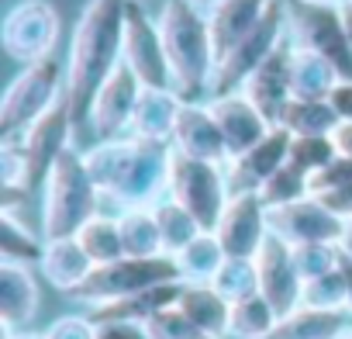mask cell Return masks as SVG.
Returning a JSON list of instances; mask_svg holds the SVG:
<instances>
[{
    "label": "cell",
    "mask_w": 352,
    "mask_h": 339,
    "mask_svg": "<svg viewBox=\"0 0 352 339\" xmlns=\"http://www.w3.org/2000/svg\"><path fill=\"white\" fill-rule=\"evenodd\" d=\"M128 0H87L69 39L66 56V101L76 128L87 125L97 90L121 66Z\"/></svg>",
    "instance_id": "1"
},
{
    "label": "cell",
    "mask_w": 352,
    "mask_h": 339,
    "mask_svg": "<svg viewBox=\"0 0 352 339\" xmlns=\"http://www.w3.org/2000/svg\"><path fill=\"white\" fill-rule=\"evenodd\" d=\"M83 159L94 184L100 187L104 205H111L114 215L124 208L155 205L159 198H166L169 159H173L169 142L121 135V138L94 142L90 149H83Z\"/></svg>",
    "instance_id": "2"
},
{
    "label": "cell",
    "mask_w": 352,
    "mask_h": 339,
    "mask_svg": "<svg viewBox=\"0 0 352 339\" xmlns=\"http://www.w3.org/2000/svg\"><path fill=\"white\" fill-rule=\"evenodd\" d=\"M159 35L173 73V90L184 101L211 97V80L218 70V49L211 39L208 11L187 4V0H162L159 8Z\"/></svg>",
    "instance_id": "3"
},
{
    "label": "cell",
    "mask_w": 352,
    "mask_h": 339,
    "mask_svg": "<svg viewBox=\"0 0 352 339\" xmlns=\"http://www.w3.org/2000/svg\"><path fill=\"white\" fill-rule=\"evenodd\" d=\"M100 212H104V198L90 177L83 152L66 149L42 184V239L76 236Z\"/></svg>",
    "instance_id": "4"
},
{
    "label": "cell",
    "mask_w": 352,
    "mask_h": 339,
    "mask_svg": "<svg viewBox=\"0 0 352 339\" xmlns=\"http://www.w3.org/2000/svg\"><path fill=\"white\" fill-rule=\"evenodd\" d=\"M66 94V63L49 56L25 66L0 101V142H18Z\"/></svg>",
    "instance_id": "5"
},
{
    "label": "cell",
    "mask_w": 352,
    "mask_h": 339,
    "mask_svg": "<svg viewBox=\"0 0 352 339\" xmlns=\"http://www.w3.org/2000/svg\"><path fill=\"white\" fill-rule=\"evenodd\" d=\"M166 194L173 201H180L201 222V229L214 232L225 205L232 201L228 170H225V163H211V159H194V156H184V152H173Z\"/></svg>",
    "instance_id": "6"
},
{
    "label": "cell",
    "mask_w": 352,
    "mask_h": 339,
    "mask_svg": "<svg viewBox=\"0 0 352 339\" xmlns=\"http://www.w3.org/2000/svg\"><path fill=\"white\" fill-rule=\"evenodd\" d=\"M180 280L173 256H152V260H135V256H121L114 263H100L90 270V277L69 294L73 301L87 305V308H100L121 298H131L138 291Z\"/></svg>",
    "instance_id": "7"
},
{
    "label": "cell",
    "mask_w": 352,
    "mask_h": 339,
    "mask_svg": "<svg viewBox=\"0 0 352 339\" xmlns=\"http://www.w3.org/2000/svg\"><path fill=\"white\" fill-rule=\"evenodd\" d=\"M287 39V0H273L270 11L263 14V21L228 52L218 59L214 80H211V97L221 94H239L245 87V80L276 52V45Z\"/></svg>",
    "instance_id": "8"
},
{
    "label": "cell",
    "mask_w": 352,
    "mask_h": 339,
    "mask_svg": "<svg viewBox=\"0 0 352 339\" xmlns=\"http://www.w3.org/2000/svg\"><path fill=\"white\" fill-rule=\"evenodd\" d=\"M59 11L52 0H18V4L4 14V25H0V42H4V52L21 63H42L49 56H56L59 45Z\"/></svg>",
    "instance_id": "9"
},
{
    "label": "cell",
    "mask_w": 352,
    "mask_h": 339,
    "mask_svg": "<svg viewBox=\"0 0 352 339\" xmlns=\"http://www.w3.org/2000/svg\"><path fill=\"white\" fill-rule=\"evenodd\" d=\"M287 35L294 45H304L324 56L342 80H352V45H349L338 8L287 0Z\"/></svg>",
    "instance_id": "10"
},
{
    "label": "cell",
    "mask_w": 352,
    "mask_h": 339,
    "mask_svg": "<svg viewBox=\"0 0 352 339\" xmlns=\"http://www.w3.org/2000/svg\"><path fill=\"white\" fill-rule=\"evenodd\" d=\"M121 63L138 76L142 87H173V73H169L159 25H155V18H148L142 11V4H131V0H128V14H124Z\"/></svg>",
    "instance_id": "11"
},
{
    "label": "cell",
    "mask_w": 352,
    "mask_h": 339,
    "mask_svg": "<svg viewBox=\"0 0 352 339\" xmlns=\"http://www.w3.org/2000/svg\"><path fill=\"white\" fill-rule=\"evenodd\" d=\"M270 232L280 236L290 246H304V243L342 246V239H345V218H338L321 198L307 194V198H300L294 205L270 208Z\"/></svg>",
    "instance_id": "12"
},
{
    "label": "cell",
    "mask_w": 352,
    "mask_h": 339,
    "mask_svg": "<svg viewBox=\"0 0 352 339\" xmlns=\"http://www.w3.org/2000/svg\"><path fill=\"white\" fill-rule=\"evenodd\" d=\"M73 132H76V121H73V111H69V101L66 94L18 138L25 145V156H28V166H32V187L42 191L49 170L59 163V156L66 149H73Z\"/></svg>",
    "instance_id": "13"
},
{
    "label": "cell",
    "mask_w": 352,
    "mask_h": 339,
    "mask_svg": "<svg viewBox=\"0 0 352 339\" xmlns=\"http://www.w3.org/2000/svg\"><path fill=\"white\" fill-rule=\"evenodd\" d=\"M214 236H218L225 256L256 260L263 243L273 236L270 232V208L263 205L259 194H232V201L225 205V212L214 225Z\"/></svg>",
    "instance_id": "14"
},
{
    "label": "cell",
    "mask_w": 352,
    "mask_h": 339,
    "mask_svg": "<svg viewBox=\"0 0 352 339\" xmlns=\"http://www.w3.org/2000/svg\"><path fill=\"white\" fill-rule=\"evenodd\" d=\"M138 94H142V83L138 76L121 63L107 83L97 90L94 97V107H90V118H87V128L97 135V142L104 138H121L131 132V118H135V107H138Z\"/></svg>",
    "instance_id": "15"
},
{
    "label": "cell",
    "mask_w": 352,
    "mask_h": 339,
    "mask_svg": "<svg viewBox=\"0 0 352 339\" xmlns=\"http://www.w3.org/2000/svg\"><path fill=\"white\" fill-rule=\"evenodd\" d=\"M256 274H259V294L276 308V315H290L300 308V291L304 280L294 267V246L283 243L280 236H270L263 249L256 253Z\"/></svg>",
    "instance_id": "16"
},
{
    "label": "cell",
    "mask_w": 352,
    "mask_h": 339,
    "mask_svg": "<svg viewBox=\"0 0 352 339\" xmlns=\"http://www.w3.org/2000/svg\"><path fill=\"white\" fill-rule=\"evenodd\" d=\"M290 138H294V135H290L287 128L273 125V128L266 132V138H259L252 149L232 156V159L225 163L232 194H256V191L276 174V170L287 163V156H290Z\"/></svg>",
    "instance_id": "17"
},
{
    "label": "cell",
    "mask_w": 352,
    "mask_h": 339,
    "mask_svg": "<svg viewBox=\"0 0 352 339\" xmlns=\"http://www.w3.org/2000/svg\"><path fill=\"white\" fill-rule=\"evenodd\" d=\"M169 145H173V152H184V156H194V159H211V163L232 159L225 135H221V125H218L208 101H184Z\"/></svg>",
    "instance_id": "18"
},
{
    "label": "cell",
    "mask_w": 352,
    "mask_h": 339,
    "mask_svg": "<svg viewBox=\"0 0 352 339\" xmlns=\"http://www.w3.org/2000/svg\"><path fill=\"white\" fill-rule=\"evenodd\" d=\"M290 52H294V42H290V35L276 45V52L245 80V87H242V94L263 111V118L270 121V125H276L280 121V114H283V107L290 104V97H294V83H290Z\"/></svg>",
    "instance_id": "19"
},
{
    "label": "cell",
    "mask_w": 352,
    "mask_h": 339,
    "mask_svg": "<svg viewBox=\"0 0 352 339\" xmlns=\"http://www.w3.org/2000/svg\"><path fill=\"white\" fill-rule=\"evenodd\" d=\"M218 125H221V135H225V145H228V156H239L245 149H252L259 138H266V132L273 128L263 111L239 90V94H221V97H208Z\"/></svg>",
    "instance_id": "20"
},
{
    "label": "cell",
    "mask_w": 352,
    "mask_h": 339,
    "mask_svg": "<svg viewBox=\"0 0 352 339\" xmlns=\"http://www.w3.org/2000/svg\"><path fill=\"white\" fill-rule=\"evenodd\" d=\"M38 311V280L28 263L0 260V332L25 329Z\"/></svg>",
    "instance_id": "21"
},
{
    "label": "cell",
    "mask_w": 352,
    "mask_h": 339,
    "mask_svg": "<svg viewBox=\"0 0 352 339\" xmlns=\"http://www.w3.org/2000/svg\"><path fill=\"white\" fill-rule=\"evenodd\" d=\"M273 0H218L208 11V25H211V39L218 49V59L228 56L270 11Z\"/></svg>",
    "instance_id": "22"
},
{
    "label": "cell",
    "mask_w": 352,
    "mask_h": 339,
    "mask_svg": "<svg viewBox=\"0 0 352 339\" xmlns=\"http://www.w3.org/2000/svg\"><path fill=\"white\" fill-rule=\"evenodd\" d=\"M180 107H184V97L173 87H142L128 135L152 138V142H169L173 128H176V118H180Z\"/></svg>",
    "instance_id": "23"
},
{
    "label": "cell",
    "mask_w": 352,
    "mask_h": 339,
    "mask_svg": "<svg viewBox=\"0 0 352 339\" xmlns=\"http://www.w3.org/2000/svg\"><path fill=\"white\" fill-rule=\"evenodd\" d=\"M38 270L45 274V280L63 291L66 298L90 277L94 270V260L87 256V249L80 246L76 236H66V239H45V249H42V260H38Z\"/></svg>",
    "instance_id": "24"
},
{
    "label": "cell",
    "mask_w": 352,
    "mask_h": 339,
    "mask_svg": "<svg viewBox=\"0 0 352 339\" xmlns=\"http://www.w3.org/2000/svg\"><path fill=\"white\" fill-rule=\"evenodd\" d=\"M180 305L190 322L204 332V339H228L232 336V301L221 298L211 284H184Z\"/></svg>",
    "instance_id": "25"
},
{
    "label": "cell",
    "mask_w": 352,
    "mask_h": 339,
    "mask_svg": "<svg viewBox=\"0 0 352 339\" xmlns=\"http://www.w3.org/2000/svg\"><path fill=\"white\" fill-rule=\"evenodd\" d=\"M180 291H184V280H169V284H159V287H148V291H138L131 298H121V301H111V305H100V308H90V315L97 322H148L155 311L169 308L180 301Z\"/></svg>",
    "instance_id": "26"
},
{
    "label": "cell",
    "mask_w": 352,
    "mask_h": 339,
    "mask_svg": "<svg viewBox=\"0 0 352 339\" xmlns=\"http://www.w3.org/2000/svg\"><path fill=\"white\" fill-rule=\"evenodd\" d=\"M352 329L349 311H321V308H294L276 322V329L266 339H342Z\"/></svg>",
    "instance_id": "27"
},
{
    "label": "cell",
    "mask_w": 352,
    "mask_h": 339,
    "mask_svg": "<svg viewBox=\"0 0 352 339\" xmlns=\"http://www.w3.org/2000/svg\"><path fill=\"white\" fill-rule=\"evenodd\" d=\"M118 225H121L124 256H135V260L166 256V249H162V232H159V222H155L152 205H138V208L118 212Z\"/></svg>",
    "instance_id": "28"
},
{
    "label": "cell",
    "mask_w": 352,
    "mask_h": 339,
    "mask_svg": "<svg viewBox=\"0 0 352 339\" xmlns=\"http://www.w3.org/2000/svg\"><path fill=\"white\" fill-rule=\"evenodd\" d=\"M338 80H342V76L335 73V66H331L324 56H318V52H311V49H304V45H294V52H290L294 97H328Z\"/></svg>",
    "instance_id": "29"
},
{
    "label": "cell",
    "mask_w": 352,
    "mask_h": 339,
    "mask_svg": "<svg viewBox=\"0 0 352 339\" xmlns=\"http://www.w3.org/2000/svg\"><path fill=\"white\" fill-rule=\"evenodd\" d=\"M173 260H176V270H180V280L184 284H211L214 274L225 263V249H221L218 236L204 229L194 243H187Z\"/></svg>",
    "instance_id": "30"
},
{
    "label": "cell",
    "mask_w": 352,
    "mask_h": 339,
    "mask_svg": "<svg viewBox=\"0 0 352 339\" xmlns=\"http://www.w3.org/2000/svg\"><path fill=\"white\" fill-rule=\"evenodd\" d=\"M276 125L287 128L290 135H331L338 114L328 97H290Z\"/></svg>",
    "instance_id": "31"
},
{
    "label": "cell",
    "mask_w": 352,
    "mask_h": 339,
    "mask_svg": "<svg viewBox=\"0 0 352 339\" xmlns=\"http://www.w3.org/2000/svg\"><path fill=\"white\" fill-rule=\"evenodd\" d=\"M45 239L32 232L28 222L18 218V208H0V260L8 263H38Z\"/></svg>",
    "instance_id": "32"
},
{
    "label": "cell",
    "mask_w": 352,
    "mask_h": 339,
    "mask_svg": "<svg viewBox=\"0 0 352 339\" xmlns=\"http://www.w3.org/2000/svg\"><path fill=\"white\" fill-rule=\"evenodd\" d=\"M152 212H155V222H159V232H162V249H166V256H176L187 243H194V239L204 232L201 222H197L180 201H173L169 194L159 198V201L152 205Z\"/></svg>",
    "instance_id": "33"
},
{
    "label": "cell",
    "mask_w": 352,
    "mask_h": 339,
    "mask_svg": "<svg viewBox=\"0 0 352 339\" xmlns=\"http://www.w3.org/2000/svg\"><path fill=\"white\" fill-rule=\"evenodd\" d=\"M80 246L87 249V256L94 260V267L100 263H114L124 256V243H121V225H118V215H94L80 232H76Z\"/></svg>",
    "instance_id": "34"
},
{
    "label": "cell",
    "mask_w": 352,
    "mask_h": 339,
    "mask_svg": "<svg viewBox=\"0 0 352 339\" xmlns=\"http://www.w3.org/2000/svg\"><path fill=\"white\" fill-rule=\"evenodd\" d=\"M276 308L256 291L249 298L232 301V339H266L276 329Z\"/></svg>",
    "instance_id": "35"
},
{
    "label": "cell",
    "mask_w": 352,
    "mask_h": 339,
    "mask_svg": "<svg viewBox=\"0 0 352 339\" xmlns=\"http://www.w3.org/2000/svg\"><path fill=\"white\" fill-rule=\"evenodd\" d=\"M256 194L263 198L266 208H283V205H294V201H300V198L311 194V177L300 174L294 163H283Z\"/></svg>",
    "instance_id": "36"
},
{
    "label": "cell",
    "mask_w": 352,
    "mask_h": 339,
    "mask_svg": "<svg viewBox=\"0 0 352 339\" xmlns=\"http://www.w3.org/2000/svg\"><path fill=\"white\" fill-rule=\"evenodd\" d=\"M211 287L228 298V301H239V298H249L259 291V274H256V260H242V256H225L221 270L214 274Z\"/></svg>",
    "instance_id": "37"
},
{
    "label": "cell",
    "mask_w": 352,
    "mask_h": 339,
    "mask_svg": "<svg viewBox=\"0 0 352 339\" xmlns=\"http://www.w3.org/2000/svg\"><path fill=\"white\" fill-rule=\"evenodd\" d=\"M300 305L307 308H321V311H345L349 308V291H345V277L342 270H328L314 280H304L300 291Z\"/></svg>",
    "instance_id": "38"
},
{
    "label": "cell",
    "mask_w": 352,
    "mask_h": 339,
    "mask_svg": "<svg viewBox=\"0 0 352 339\" xmlns=\"http://www.w3.org/2000/svg\"><path fill=\"white\" fill-rule=\"evenodd\" d=\"M335 156H338V152H335L331 135H294V138H290V156H287V163H294L300 174L314 177L318 170L328 166Z\"/></svg>",
    "instance_id": "39"
},
{
    "label": "cell",
    "mask_w": 352,
    "mask_h": 339,
    "mask_svg": "<svg viewBox=\"0 0 352 339\" xmlns=\"http://www.w3.org/2000/svg\"><path fill=\"white\" fill-rule=\"evenodd\" d=\"M148 339H204V332L190 322V315L180 305H169L162 311H155L148 322H142Z\"/></svg>",
    "instance_id": "40"
},
{
    "label": "cell",
    "mask_w": 352,
    "mask_h": 339,
    "mask_svg": "<svg viewBox=\"0 0 352 339\" xmlns=\"http://www.w3.org/2000/svg\"><path fill=\"white\" fill-rule=\"evenodd\" d=\"M338 253L342 246H331V243H304V246H294V267L300 280H314L338 267Z\"/></svg>",
    "instance_id": "41"
},
{
    "label": "cell",
    "mask_w": 352,
    "mask_h": 339,
    "mask_svg": "<svg viewBox=\"0 0 352 339\" xmlns=\"http://www.w3.org/2000/svg\"><path fill=\"white\" fill-rule=\"evenodd\" d=\"M45 339H97V322L90 311L59 315L45 325Z\"/></svg>",
    "instance_id": "42"
},
{
    "label": "cell",
    "mask_w": 352,
    "mask_h": 339,
    "mask_svg": "<svg viewBox=\"0 0 352 339\" xmlns=\"http://www.w3.org/2000/svg\"><path fill=\"white\" fill-rule=\"evenodd\" d=\"M349 181H352V159L349 156H335L328 166H321L318 174L311 177V194L321 198V194H328V191H335V187H342Z\"/></svg>",
    "instance_id": "43"
},
{
    "label": "cell",
    "mask_w": 352,
    "mask_h": 339,
    "mask_svg": "<svg viewBox=\"0 0 352 339\" xmlns=\"http://www.w3.org/2000/svg\"><path fill=\"white\" fill-rule=\"evenodd\" d=\"M97 339H148V336L135 322H97Z\"/></svg>",
    "instance_id": "44"
},
{
    "label": "cell",
    "mask_w": 352,
    "mask_h": 339,
    "mask_svg": "<svg viewBox=\"0 0 352 339\" xmlns=\"http://www.w3.org/2000/svg\"><path fill=\"white\" fill-rule=\"evenodd\" d=\"M321 201L338 215V218H352V181L349 184H342V187H335V191H328V194H321Z\"/></svg>",
    "instance_id": "45"
},
{
    "label": "cell",
    "mask_w": 352,
    "mask_h": 339,
    "mask_svg": "<svg viewBox=\"0 0 352 339\" xmlns=\"http://www.w3.org/2000/svg\"><path fill=\"white\" fill-rule=\"evenodd\" d=\"M328 101H331L338 121H352V80H338L335 90L328 94Z\"/></svg>",
    "instance_id": "46"
},
{
    "label": "cell",
    "mask_w": 352,
    "mask_h": 339,
    "mask_svg": "<svg viewBox=\"0 0 352 339\" xmlns=\"http://www.w3.org/2000/svg\"><path fill=\"white\" fill-rule=\"evenodd\" d=\"M331 142H335V152L338 156H349L352 159V121H338L331 128Z\"/></svg>",
    "instance_id": "47"
},
{
    "label": "cell",
    "mask_w": 352,
    "mask_h": 339,
    "mask_svg": "<svg viewBox=\"0 0 352 339\" xmlns=\"http://www.w3.org/2000/svg\"><path fill=\"white\" fill-rule=\"evenodd\" d=\"M338 270H342V277H345V291H349V315H352V253L349 249H342L338 253Z\"/></svg>",
    "instance_id": "48"
},
{
    "label": "cell",
    "mask_w": 352,
    "mask_h": 339,
    "mask_svg": "<svg viewBox=\"0 0 352 339\" xmlns=\"http://www.w3.org/2000/svg\"><path fill=\"white\" fill-rule=\"evenodd\" d=\"M338 14H342V25H345L349 45H352V0H349V4H342V8H338Z\"/></svg>",
    "instance_id": "49"
},
{
    "label": "cell",
    "mask_w": 352,
    "mask_h": 339,
    "mask_svg": "<svg viewBox=\"0 0 352 339\" xmlns=\"http://www.w3.org/2000/svg\"><path fill=\"white\" fill-rule=\"evenodd\" d=\"M4 339H45V332H32V329H18V332H4Z\"/></svg>",
    "instance_id": "50"
},
{
    "label": "cell",
    "mask_w": 352,
    "mask_h": 339,
    "mask_svg": "<svg viewBox=\"0 0 352 339\" xmlns=\"http://www.w3.org/2000/svg\"><path fill=\"white\" fill-rule=\"evenodd\" d=\"M342 249H349V253H352V218L345 222V239H342Z\"/></svg>",
    "instance_id": "51"
},
{
    "label": "cell",
    "mask_w": 352,
    "mask_h": 339,
    "mask_svg": "<svg viewBox=\"0 0 352 339\" xmlns=\"http://www.w3.org/2000/svg\"><path fill=\"white\" fill-rule=\"evenodd\" d=\"M187 4H194V8H201V11H211L218 0H187Z\"/></svg>",
    "instance_id": "52"
},
{
    "label": "cell",
    "mask_w": 352,
    "mask_h": 339,
    "mask_svg": "<svg viewBox=\"0 0 352 339\" xmlns=\"http://www.w3.org/2000/svg\"><path fill=\"white\" fill-rule=\"evenodd\" d=\"M304 4H328V8H342L349 0H304Z\"/></svg>",
    "instance_id": "53"
},
{
    "label": "cell",
    "mask_w": 352,
    "mask_h": 339,
    "mask_svg": "<svg viewBox=\"0 0 352 339\" xmlns=\"http://www.w3.org/2000/svg\"><path fill=\"white\" fill-rule=\"evenodd\" d=\"M342 339H352V329H349V332H345V336H342Z\"/></svg>",
    "instance_id": "54"
},
{
    "label": "cell",
    "mask_w": 352,
    "mask_h": 339,
    "mask_svg": "<svg viewBox=\"0 0 352 339\" xmlns=\"http://www.w3.org/2000/svg\"><path fill=\"white\" fill-rule=\"evenodd\" d=\"M131 4H145V0H131Z\"/></svg>",
    "instance_id": "55"
}]
</instances>
